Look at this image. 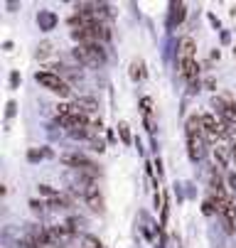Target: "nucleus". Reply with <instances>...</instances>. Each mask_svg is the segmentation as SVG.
I'll return each mask as SVG.
<instances>
[{
	"mask_svg": "<svg viewBox=\"0 0 236 248\" xmlns=\"http://www.w3.org/2000/svg\"><path fill=\"white\" fill-rule=\"evenodd\" d=\"M214 206H217V214L221 217L226 233H234L236 231V202L229 199L226 194H214Z\"/></svg>",
	"mask_w": 236,
	"mask_h": 248,
	"instance_id": "1",
	"label": "nucleus"
},
{
	"mask_svg": "<svg viewBox=\"0 0 236 248\" xmlns=\"http://www.w3.org/2000/svg\"><path fill=\"white\" fill-rule=\"evenodd\" d=\"M74 57H77L81 64H86V66H101V64L106 62V52H104V47H101L98 42L79 45V47L74 49Z\"/></svg>",
	"mask_w": 236,
	"mask_h": 248,
	"instance_id": "2",
	"label": "nucleus"
},
{
	"mask_svg": "<svg viewBox=\"0 0 236 248\" xmlns=\"http://www.w3.org/2000/svg\"><path fill=\"white\" fill-rule=\"evenodd\" d=\"M35 81H37L40 86H45L47 91L59 93V96H69V93H72L69 84L62 81V79H59L57 74H52V72H37V74H35Z\"/></svg>",
	"mask_w": 236,
	"mask_h": 248,
	"instance_id": "3",
	"label": "nucleus"
},
{
	"mask_svg": "<svg viewBox=\"0 0 236 248\" xmlns=\"http://www.w3.org/2000/svg\"><path fill=\"white\" fill-rule=\"evenodd\" d=\"M62 162H64L66 167H74V170L89 174V177H96V174H98L96 165L89 162V160H86L84 155H79V153H66V155H62Z\"/></svg>",
	"mask_w": 236,
	"mask_h": 248,
	"instance_id": "4",
	"label": "nucleus"
},
{
	"mask_svg": "<svg viewBox=\"0 0 236 248\" xmlns=\"http://www.w3.org/2000/svg\"><path fill=\"white\" fill-rule=\"evenodd\" d=\"M187 145H189V157H192V160H202V157H205V148H207L205 135L187 133Z\"/></svg>",
	"mask_w": 236,
	"mask_h": 248,
	"instance_id": "5",
	"label": "nucleus"
},
{
	"mask_svg": "<svg viewBox=\"0 0 236 248\" xmlns=\"http://www.w3.org/2000/svg\"><path fill=\"white\" fill-rule=\"evenodd\" d=\"M180 74H182L189 84H194L197 77H199V64H197V59H182V62H180Z\"/></svg>",
	"mask_w": 236,
	"mask_h": 248,
	"instance_id": "6",
	"label": "nucleus"
},
{
	"mask_svg": "<svg viewBox=\"0 0 236 248\" xmlns=\"http://www.w3.org/2000/svg\"><path fill=\"white\" fill-rule=\"evenodd\" d=\"M194 49H197L194 40H192V37H182V40H180V45H177L180 62H182V59H194Z\"/></svg>",
	"mask_w": 236,
	"mask_h": 248,
	"instance_id": "7",
	"label": "nucleus"
},
{
	"mask_svg": "<svg viewBox=\"0 0 236 248\" xmlns=\"http://www.w3.org/2000/svg\"><path fill=\"white\" fill-rule=\"evenodd\" d=\"M185 15H187L185 3H170V20H167V25H170V27L180 25V22L185 20Z\"/></svg>",
	"mask_w": 236,
	"mask_h": 248,
	"instance_id": "8",
	"label": "nucleus"
},
{
	"mask_svg": "<svg viewBox=\"0 0 236 248\" xmlns=\"http://www.w3.org/2000/svg\"><path fill=\"white\" fill-rule=\"evenodd\" d=\"M214 160L219 162V167H229V160H234V153L229 145H217L214 148Z\"/></svg>",
	"mask_w": 236,
	"mask_h": 248,
	"instance_id": "9",
	"label": "nucleus"
},
{
	"mask_svg": "<svg viewBox=\"0 0 236 248\" xmlns=\"http://www.w3.org/2000/svg\"><path fill=\"white\" fill-rule=\"evenodd\" d=\"M143 77H145V64H143L141 59H136V62L130 64V79H133V81H141Z\"/></svg>",
	"mask_w": 236,
	"mask_h": 248,
	"instance_id": "10",
	"label": "nucleus"
},
{
	"mask_svg": "<svg viewBox=\"0 0 236 248\" xmlns=\"http://www.w3.org/2000/svg\"><path fill=\"white\" fill-rule=\"evenodd\" d=\"M37 22H40V25H42L45 30H52V27H54V22H57V17H54L52 13H40Z\"/></svg>",
	"mask_w": 236,
	"mask_h": 248,
	"instance_id": "11",
	"label": "nucleus"
},
{
	"mask_svg": "<svg viewBox=\"0 0 236 248\" xmlns=\"http://www.w3.org/2000/svg\"><path fill=\"white\" fill-rule=\"evenodd\" d=\"M49 206H54V209H66V206H69V199H64V197L59 194V197H54V199L49 202Z\"/></svg>",
	"mask_w": 236,
	"mask_h": 248,
	"instance_id": "12",
	"label": "nucleus"
},
{
	"mask_svg": "<svg viewBox=\"0 0 236 248\" xmlns=\"http://www.w3.org/2000/svg\"><path fill=\"white\" fill-rule=\"evenodd\" d=\"M37 189H40V194H45V197H49V199H54V197H59V194H57V189H52L49 185H40Z\"/></svg>",
	"mask_w": 236,
	"mask_h": 248,
	"instance_id": "13",
	"label": "nucleus"
},
{
	"mask_svg": "<svg viewBox=\"0 0 236 248\" xmlns=\"http://www.w3.org/2000/svg\"><path fill=\"white\" fill-rule=\"evenodd\" d=\"M118 133H121V138H123V143H130V133H128V125H126V123L118 125Z\"/></svg>",
	"mask_w": 236,
	"mask_h": 248,
	"instance_id": "14",
	"label": "nucleus"
},
{
	"mask_svg": "<svg viewBox=\"0 0 236 248\" xmlns=\"http://www.w3.org/2000/svg\"><path fill=\"white\" fill-rule=\"evenodd\" d=\"M84 243H86L89 248H101V241L94 238V236H84Z\"/></svg>",
	"mask_w": 236,
	"mask_h": 248,
	"instance_id": "15",
	"label": "nucleus"
},
{
	"mask_svg": "<svg viewBox=\"0 0 236 248\" xmlns=\"http://www.w3.org/2000/svg\"><path fill=\"white\" fill-rule=\"evenodd\" d=\"M49 49H52V45H49V42H45V45L40 47V52H37V57H47V54H49Z\"/></svg>",
	"mask_w": 236,
	"mask_h": 248,
	"instance_id": "16",
	"label": "nucleus"
},
{
	"mask_svg": "<svg viewBox=\"0 0 236 248\" xmlns=\"http://www.w3.org/2000/svg\"><path fill=\"white\" fill-rule=\"evenodd\" d=\"M5 116H8V118L15 116V101H8V111H5Z\"/></svg>",
	"mask_w": 236,
	"mask_h": 248,
	"instance_id": "17",
	"label": "nucleus"
},
{
	"mask_svg": "<svg viewBox=\"0 0 236 248\" xmlns=\"http://www.w3.org/2000/svg\"><path fill=\"white\" fill-rule=\"evenodd\" d=\"M10 84H13V86H17V84H20V77H17V72H13V77H10Z\"/></svg>",
	"mask_w": 236,
	"mask_h": 248,
	"instance_id": "18",
	"label": "nucleus"
},
{
	"mask_svg": "<svg viewBox=\"0 0 236 248\" xmlns=\"http://www.w3.org/2000/svg\"><path fill=\"white\" fill-rule=\"evenodd\" d=\"M231 121H234V123H236V101H234V103H231Z\"/></svg>",
	"mask_w": 236,
	"mask_h": 248,
	"instance_id": "19",
	"label": "nucleus"
},
{
	"mask_svg": "<svg viewBox=\"0 0 236 248\" xmlns=\"http://www.w3.org/2000/svg\"><path fill=\"white\" fill-rule=\"evenodd\" d=\"M229 185L236 189V174H229Z\"/></svg>",
	"mask_w": 236,
	"mask_h": 248,
	"instance_id": "20",
	"label": "nucleus"
},
{
	"mask_svg": "<svg viewBox=\"0 0 236 248\" xmlns=\"http://www.w3.org/2000/svg\"><path fill=\"white\" fill-rule=\"evenodd\" d=\"M231 153H234V162H236V140H234V145H231Z\"/></svg>",
	"mask_w": 236,
	"mask_h": 248,
	"instance_id": "21",
	"label": "nucleus"
},
{
	"mask_svg": "<svg viewBox=\"0 0 236 248\" xmlns=\"http://www.w3.org/2000/svg\"><path fill=\"white\" fill-rule=\"evenodd\" d=\"M234 54H236V47H234Z\"/></svg>",
	"mask_w": 236,
	"mask_h": 248,
	"instance_id": "22",
	"label": "nucleus"
}]
</instances>
